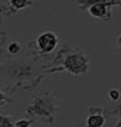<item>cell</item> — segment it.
<instances>
[{"label":"cell","instance_id":"30bf717a","mask_svg":"<svg viewBox=\"0 0 121 127\" xmlns=\"http://www.w3.org/2000/svg\"><path fill=\"white\" fill-rule=\"evenodd\" d=\"M113 52L121 60V30H119L113 40Z\"/></svg>","mask_w":121,"mask_h":127},{"label":"cell","instance_id":"9a60e30c","mask_svg":"<svg viewBox=\"0 0 121 127\" xmlns=\"http://www.w3.org/2000/svg\"><path fill=\"white\" fill-rule=\"evenodd\" d=\"M12 101H13L12 98H10L8 95L4 94L1 90H0V107H2V106H4L6 104L12 103Z\"/></svg>","mask_w":121,"mask_h":127},{"label":"cell","instance_id":"5b68a950","mask_svg":"<svg viewBox=\"0 0 121 127\" xmlns=\"http://www.w3.org/2000/svg\"><path fill=\"white\" fill-rule=\"evenodd\" d=\"M103 107H90L88 110L85 127H103L106 123Z\"/></svg>","mask_w":121,"mask_h":127},{"label":"cell","instance_id":"2e32d148","mask_svg":"<svg viewBox=\"0 0 121 127\" xmlns=\"http://www.w3.org/2000/svg\"><path fill=\"white\" fill-rule=\"evenodd\" d=\"M0 10H1V2H0Z\"/></svg>","mask_w":121,"mask_h":127},{"label":"cell","instance_id":"52a82bcc","mask_svg":"<svg viewBox=\"0 0 121 127\" xmlns=\"http://www.w3.org/2000/svg\"><path fill=\"white\" fill-rule=\"evenodd\" d=\"M104 115L106 119L116 116L117 123L115 127H121V95L117 101H109L104 108Z\"/></svg>","mask_w":121,"mask_h":127},{"label":"cell","instance_id":"8fae6325","mask_svg":"<svg viewBox=\"0 0 121 127\" xmlns=\"http://www.w3.org/2000/svg\"><path fill=\"white\" fill-rule=\"evenodd\" d=\"M0 127H15V121L12 115L0 113Z\"/></svg>","mask_w":121,"mask_h":127},{"label":"cell","instance_id":"7c38bea8","mask_svg":"<svg viewBox=\"0 0 121 127\" xmlns=\"http://www.w3.org/2000/svg\"><path fill=\"white\" fill-rule=\"evenodd\" d=\"M20 50H22V46H20V44L18 43V42H16V41H14V42H12V43H10L9 46H8L9 54H11L13 56L18 55L19 52H20Z\"/></svg>","mask_w":121,"mask_h":127},{"label":"cell","instance_id":"8992f818","mask_svg":"<svg viewBox=\"0 0 121 127\" xmlns=\"http://www.w3.org/2000/svg\"><path fill=\"white\" fill-rule=\"evenodd\" d=\"M87 12L91 17L104 22H109L113 18L112 8L104 3H94L87 9Z\"/></svg>","mask_w":121,"mask_h":127},{"label":"cell","instance_id":"277c9868","mask_svg":"<svg viewBox=\"0 0 121 127\" xmlns=\"http://www.w3.org/2000/svg\"><path fill=\"white\" fill-rule=\"evenodd\" d=\"M37 52L41 55H49L56 49L58 45V36L53 31L42 32L34 41Z\"/></svg>","mask_w":121,"mask_h":127},{"label":"cell","instance_id":"4fadbf2b","mask_svg":"<svg viewBox=\"0 0 121 127\" xmlns=\"http://www.w3.org/2000/svg\"><path fill=\"white\" fill-rule=\"evenodd\" d=\"M34 123V120L31 119V118H22L19 120H17V121H15V127H31V125H32Z\"/></svg>","mask_w":121,"mask_h":127},{"label":"cell","instance_id":"9c48e42d","mask_svg":"<svg viewBox=\"0 0 121 127\" xmlns=\"http://www.w3.org/2000/svg\"><path fill=\"white\" fill-rule=\"evenodd\" d=\"M33 1L32 0H10L9 1V6L10 10H12V13L19 11V10L26 9L28 6L32 5Z\"/></svg>","mask_w":121,"mask_h":127},{"label":"cell","instance_id":"7a4b0ae2","mask_svg":"<svg viewBox=\"0 0 121 127\" xmlns=\"http://www.w3.org/2000/svg\"><path fill=\"white\" fill-rule=\"evenodd\" d=\"M58 110V100L55 93L45 91L34 96L25 109L26 114L34 121H40L46 125H53L56 122Z\"/></svg>","mask_w":121,"mask_h":127},{"label":"cell","instance_id":"6da1fadb","mask_svg":"<svg viewBox=\"0 0 121 127\" xmlns=\"http://www.w3.org/2000/svg\"><path fill=\"white\" fill-rule=\"evenodd\" d=\"M89 67L90 59L80 49L64 46L56 55L54 62L47 68V72H66L73 76H81L88 73Z\"/></svg>","mask_w":121,"mask_h":127},{"label":"cell","instance_id":"5bb4252c","mask_svg":"<svg viewBox=\"0 0 121 127\" xmlns=\"http://www.w3.org/2000/svg\"><path fill=\"white\" fill-rule=\"evenodd\" d=\"M121 90L118 89H110L108 90V98L109 101H117L120 98Z\"/></svg>","mask_w":121,"mask_h":127},{"label":"cell","instance_id":"3957f363","mask_svg":"<svg viewBox=\"0 0 121 127\" xmlns=\"http://www.w3.org/2000/svg\"><path fill=\"white\" fill-rule=\"evenodd\" d=\"M0 70L18 83H24L32 76V66L25 62H13L6 65H1Z\"/></svg>","mask_w":121,"mask_h":127},{"label":"cell","instance_id":"ba28073f","mask_svg":"<svg viewBox=\"0 0 121 127\" xmlns=\"http://www.w3.org/2000/svg\"><path fill=\"white\" fill-rule=\"evenodd\" d=\"M78 5V10L80 11H87L89 6H91L94 3H104V4L110 6H118L121 8V0H76Z\"/></svg>","mask_w":121,"mask_h":127}]
</instances>
